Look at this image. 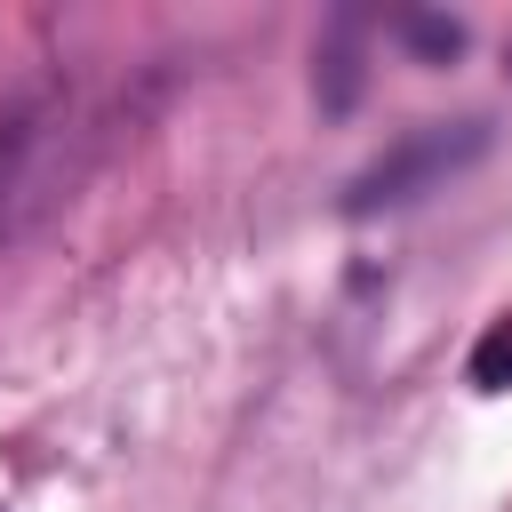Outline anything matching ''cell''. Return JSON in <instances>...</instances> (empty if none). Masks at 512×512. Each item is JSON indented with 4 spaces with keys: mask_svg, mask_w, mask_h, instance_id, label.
I'll return each mask as SVG.
<instances>
[{
    "mask_svg": "<svg viewBox=\"0 0 512 512\" xmlns=\"http://www.w3.org/2000/svg\"><path fill=\"white\" fill-rule=\"evenodd\" d=\"M64 192V112H8L0 120V240L32 232V216Z\"/></svg>",
    "mask_w": 512,
    "mask_h": 512,
    "instance_id": "2",
    "label": "cell"
},
{
    "mask_svg": "<svg viewBox=\"0 0 512 512\" xmlns=\"http://www.w3.org/2000/svg\"><path fill=\"white\" fill-rule=\"evenodd\" d=\"M392 32H400L416 56H432V64L464 56V24H456V16H424V8H408V16H392Z\"/></svg>",
    "mask_w": 512,
    "mask_h": 512,
    "instance_id": "4",
    "label": "cell"
},
{
    "mask_svg": "<svg viewBox=\"0 0 512 512\" xmlns=\"http://www.w3.org/2000/svg\"><path fill=\"white\" fill-rule=\"evenodd\" d=\"M488 152V120H424L408 128L384 160H368L344 192V216H376V208H408L424 192H440L448 176H464Z\"/></svg>",
    "mask_w": 512,
    "mask_h": 512,
    "instance_id": "1",
    "label": "cell"
},
{
    "mask_svg": "<svg viewBox=\"0 0 512 512\" xmlns=\"http://www.w3.org/2000/svg\"><path fill=\"white\" fill-rule=\"evenodd\" d=\"M464 376H472L480 392H512V312L480 328V344H472V360H464Z\"/></svg>",
    "mask_w": 512,
    "mask_h": 512,
    "instance_id": "3",
    "label": "cell"
},
{
    "mask_svg": "<svg viewBox=\"0 0 512 512\" xmlns=\"http://www.w3.org/2000/svg\"><path fill=\"white\" fill-rule=\"evenodd\" d=\"M504 64H512V48H504Z\"/></svg>",
    "mask_w": 512,
    "mask_h": 512,
    "instance_id": "5",
    "label": "cell"
}]
</instances>
